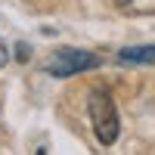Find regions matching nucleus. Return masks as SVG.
I'll use <instances>...</instances> for the list:
<instances>
[{
  "label": "nucleus",
  "instance_id": "nucleus-1",
  "mask_svg": "<svg viewBox=\"0 0 155 155\" xmlns=\"http://www.w3.org/2000/svg\"><path fill=\"white\" fill-rule=\"evenodd\" d=\"M90 121H93V130L99 137L102 146H112L115 140H118V112H115V102L106 90H93L90 93Z\"/></svg>",
  "mask_w": 155,
  "mask_h": 155
},
{
  "label": "nucleus",
  "instance_id": "nucleus-2",
  "mask_svg": "<svg viewBox=\"0 0 155 155\" xmlns=\"http://www.w3.org/2000/svg\"><path fill=\"white\" fill-rule=\"evenodd\" d=\"M99 59L93 53H84V50H56L53 56L47 59V74L53 78H71L78 71H87V68H96Z\"/></svg>",
  "mask_w": 155,
  "mask_h": 155
},
{
  "label": "nucleus",
  "instance_id": "nucleus-3",
  "mask_svg": "<svg viewBox=\"0 0 155 155\" xmlns=\"http://www.w3.org/2000/svg\"><path fill=\"white\" fill-rule=\"evenodd\" d=\"M121 62H155V47H127L121 50Z\"/></svg>",
  "mask_w": 155,
  "mask_h": 155
},
{
  "label": "nucleus",
  "instance_id": "nucleus-4",
  "mask_svg": "<svg viewBox=\"0 0 155 155\" xmlns=\"http://www.w3.org/2000/svg\"><path fill=\"white\" fill-rule=\"evenodd\" d=\"M6 59H9V50H6L3 41H0V65H6Z\"/></svg>",
  "mask_w": 155,
  "mask_h": 155
}]
</instances>
